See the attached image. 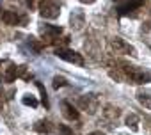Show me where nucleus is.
I'll list each match as a JSON object with an SVG mask.
<instances>
[{
	"instance_id": "nucleus-1",
	"label": "nucleus",
	"mask_w": 151,
	"mask_h": 135,
	"mask_svg": "<svg viewBox=\"0 0 151 135\" xmlns=\"http://www.w3.org/2000/svg\"><path fill=\"white\" fill-rule=\"evenodd\" d=\"M119 66H121V71L124 73V77L130 78V82L133 84H147L151 80V75L137 66H132L128 62H119Z\"/></svg>"
},
{
	"instance_id": "nucleus-2",
	"label": "nucleus",
	"mask_w": 151,
	"mask_h": 135,
	"mask_svg": "<svg viewBox=\"0 0 151 135\" xmlns=\"http://www.w3.org/2000/svg\"><path fill=\"white\" fill-rule=\"evenodd\" d=\"M55 55L66 62H73V64H77V66H84V59L80 53H77L75 50H69V48H64V46H59L55 48Z\"/></svg>"
},
{
	"instance_id": "nucleus-3",
	"label": "nucleus",
	"mask_w": 151,
	"mask_h": 135,
	"mask_svg": "<svg viewBox=\"0 0 151 135\" xmlns=\"http://www.w3.org/2000/svg\"><path fill=\"white\" fill-rule=\"evenodd\" d=\"M0 77H2V80L7 82V84L14 82L16 77H18L16 64H13L11 60H2V62H0Z\"/></svg>"
},
{
	"instance_id": "nucleus-4",
	"label": "nucleus",
	"mask_w": 151,
	"mask_h": 135,
	"mask_svg": "<svg viewBox=\"0 0 151 135\" xmlns=\"http://www.w3.org/2000/svg\"><path fill=\"white\" fill-rule=\"evenodd\" d=\"M39 13H41V16L46 18V20H55V18H59V14H60V7H59L55 2H52V0H43L41 6H39Z\"/></svg>"
},
{
	"instance_id": "nucleus-5",
	"label": "nucleus",
	"mask_w": 151,
	"mask_h": 135,
	"mask_svg": "<svg viewBox=\"0 0 151 135\" xmlns=\"http://www.w3.org/2000/svg\"><path fill=\"white\" fill-rule=\"evenodd\" d=\"M142 4L144 0H119V2H116V11L117 14L124 16V14H130L132 11H137Z\"/></svg>"
},
{
	"instance_id": "nucleus-6",
	"label": "nucleus",
	"mask_w": 151,
	"mask_h": 135,
	"mask_svg": "<svg viewBox=\"0 0 151 135\" xmlns=\"http://www.w3.org/2000/svg\"><path fill=\"white\" fill-rule=\"evenodd\" d=\"M110 45H112V48L116 50V53H126V55H137V50L130 45V43H126L124 39H121V37H116V39H112L110 41Z\"/></svg>"
},
{
	"instance_id": "nucleus-7",
	"label": "nucleus",
	"mask_w": 151,
	"mask_h": 135,
	"mask_svg": "<svg viewBox=\"0 0 151 135\" xmlns=\"http://www.w3.org/2000/svg\"><path fill=\"white\" fill-rule=\"evenodd\" d=\"M0 16H2V22L6 25H20L22 22H25V18H22L16 11H4L0 13Z\"/></svg>"
},
{
	"instance_id": "nucleus-8",
	"label": "nucleus",
	"mask_w": 151,
	"mask_h": 135,
	"mask_svg": "<svg viewBox=\"0 0 151 135\" xmlns=\"http://www.w3.org/2000/svg\"><path fill=\"white\" fill-rule=\"evenodd\" d=\"M39 30H41L43 37H45V39H48L50 43H53V39H55V37H59V34L62 32V29H60V27H55V25H43Z\"/></svg>"
},
{
	"instance_id": "nucleus-9",
	"label": "nucleus",
	"mask_w": 151,
	"mask_h": 135,
	"mask_svg": "<svg viewBox=\"0 0 151 135\" xmlns=\"http://www.w3.org/2000/svg\"><path fill=\"white\" fill-rule=\"evenodd\" d=\"M62 114H64V117H68L69 121H77V119L80 117L78 110L75 108L71 103H68V101H62Z\"/></svg>"
},
{
	"instance_id": "nucleus-10",
	"label": "nucleus",
	"mask_w": 151,
	"mask_h": 135,
	"mask_svg": "<svg viewBox=\"0 0 151 135\" xmlns=\"http://www.w3.org/2000/svg\"><path fill=\"white\" fill-rule=\"evenodd\" d=\"M137 100H139L140 105H144L146 108L151 110V91H147V89H140V91H137Z\"/></svg>"
},
{
	"instance_id": "nucleus-11",
	"label": "nucleus",
	"mask_w": 151,
	"mask_h": 135,
	"mask_svg": "<svg viewBox=\"0 0 151 135\" xmlns=\"http://www.w3.org/2000/svg\"><path fill=\"white\" fill-rule=\"evenodd\" d=\"M34 130L39 133H50L52 131V123L50 121H37L34 124Z\"/></svg>"
},
{
	"instance_id": "nucleus-12",
	"label": "nucleus",
	"mask_w": 151,
	"mask_h": 135,
	"mask_svg": "<svg viewBox=\"0 0 151 135\" xmlns=\"http://www.w3.org/2000/svg\"><path fill=\"white\" fill-rule=\"evenodd\" d=\"M137 124H139V117H137L135 114H130V116L126 117V126H128L132 131H137V130H139Z\"/></svg>"
},
{
	"instance_id": "nucleus-13",
	"label": "nucleus",
	"mask_w": 151,
	"mask_h": 135,
	"mask_svg": "<svg viewBox=\"0 0 151 135\" xmlns=\"http://www.w3.org/2000/svg\"><path fill=\"white\" fill-rule=\"evenodd\" d=\"M36 85H37V89H39V93H41V101H43V105L48 108V105H50V103H48V96H46V91H45L43 84H39V82H37Z\"/></svg>"
},
{
	"instance_id": "nucleus-14",
	"label": "nucleus",
	"mask_w": 151,
	"mask_h": 135,
	"mask_svg": "<svg viewBox=\"0 0 151 135\" xmlns=\"http://www.w3.org/2000/svg\"><path fill=\"white\" fill-rule=\"evenodd\" d=\"M64 85H68V82H66V78L64 77H53V89H59V87H64Z\"/></svg>"
},
{
	"instance_id": "nucleus-15",
	"label": "nucleus",
	"mask_w": 151,
	"mask_h": 135,
	"mask_svg": "<svg viewBox=\"0 0 151 135\" xmlns=\"http://www.w3.org/2000/svg\"><path fill=\"white\" fill-rule=\"evenodd\" d=\"M23 105H27V107H37V100L34 98V96H30V94H27V96H23Z\"/></svg>"
},
{
	"instance_id": "nucleus-16",
	"label": "nucleus",
	"mask_w": 151,
	"mask_h": 135,
	"mask_svg": "<svg viewBox=\"0 0 151 135\" xmlns=\"http://www.w3.org/2000/svg\"><path fill=\"white\" fill-rule=\"evenodd\" d=\"M29 45L34 48V52H36V53H39V52H41V45L37 43V39H34V37H29Z\"/></svg>"
},
{
	"instance_id": "nucleus-17",
	"label": "nucleus",
	"mask_w": 151,
	"mask_h": 135,
	"mask_svg": "<svg viewBox=\"0 0 151 135\" xmlns=\"http://www.w3.org/2000/svg\"><path fill=\"white\" fill-rule=\"evenodd\" d=\"M59 133L60 135H73V130L66 124H59Z\"/></svg>"
},
{
	"instance_id": "nucleus-18",
	"label": "nucleus",
	"mask_w": 151,
	"mask_h": 135,
	"mask_svg": "<svg viewBox=\"0 0 151 135\" xmlns=\"http://www.w3.org/2000/svg\"><path fill=\"white\" fill-rule=\"evenodd\" d=\"M41 2H43V0H29V2H27V6H29L30 9H37V7L41 6Z\"/></svg>"
},
{
	"instance_id": "nucleus-19",
	"label": "nucleus",
	"mask_w": 151,
	"mask_h": 135,
	"mask_svg": "<svg viewBox=\"0 0 151 135\" xmlns=\"http://www.w3.org/2000/svg\"><path fill=\"white\" fill-rule=\"evenodd\" d=\"M80 2H82V4H94L96 0H80Z\"/></svg>"
},
{
	"instance_id": "nucleus-20",
	"label": "nucleus",
	"mask_w": 151,
	"mask_h": 135,
	"mask_svg": "<svg viewBox=\"0 0 151 135\" xmlns=\"http://www.w3.org/2000/svg\"><path fill=\"white\" fill-rule=\"evenodd\" d=\"M89 135H105L103 131H93V133H89Z\"/></svg>"
}]
</instances>
